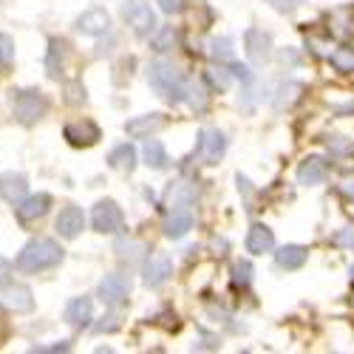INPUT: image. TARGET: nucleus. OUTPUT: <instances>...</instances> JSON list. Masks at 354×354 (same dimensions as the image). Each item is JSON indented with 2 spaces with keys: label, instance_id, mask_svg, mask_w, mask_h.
Listing matches in <instances>:
<instances>
[{
  "label": "nucleus",
  "instance_id": "f257e3e1",
  "mask_svg": "<svg viewBox=\"0 0 354 354\" xmlns=\"http://www.w3.org/2000/svg\"><path fill=\"white\" fill-rule=\"evenodd\" d=\"M63 261V247L54 239H32L17 255V267L23 272H43Z\"/></svg>",
  "mask_w": 354,
  "mask_h": 354
},
{
  "label": "nucleus",
  "instance_id": "f03ea898",
  "mask_svg": "<svg viewBox=\"0 0 354 354\" xmlns=\"http://www.w3.org/2000/svg\"><path fill=\"white\" fill-rule=\"evenodd\" d=\"M147 82H151L167 102H182L185 100V85L187 82H185L182 71L167 60H153L151 66H147Z\"/></svg>",
  "mask_w": 354,
  "mask_h": 354
},
{
  "label": "nucleus",
  "instance_id": "7ed1b4c3",
  "mask_svg": "<svg viewBox=\"0 0 354 354\" xmlns=\"http://www.w3.org/2000/svg\"><path fill=\"white\" fill-rule=\"evenodd\" d=\"M12 111L20 125H35L46 116L48 100L40 91H12Z\"/></svg>",
  "mask_w": 354,
  "mask_h": 354
},
{
  "label": "nucleus",
  "instance_id": "20e7f679",
  "mask_svg": "<svg viewBox=\"0 0 354 354\" xmlns=\"http://www.w3.org/2000/svg\"><path fill=\"white\" fill-rule=\"evenodd\" d=\"M122 17L125 23L133 28V35L139 37H151L156 32V12L151 9V3H145V0H128L122 6Z\"/></svg>",
  "mask_w": 354,
  "mask_h": 354
},
{
  "label": "nucleus",
  "instance_id": "39448f33",
  "mask_svg": "<svg viewBox=\"0 0 354 354\" xmlns=\"http://www.w3.org/2000/svg\"><path fill=\"white\" fill-rule=\"evenodd\" d=\"M227 153V139L218 128H204L198 133V145H196V159L201 165H218V159Z\"/></svg>",
  "mask_w": 354,
  "mask_h": 354
},
{
  "label": "nucleus",
  "instance_id": "423d86ee",
  "mask_svg": "<svg viewBox=\"0 0 354 354\" xmlns=\"http://www.w3.org/2000/svg\"><path fill=\"white\" fill-rule=\"evenodd\" d=\"M97 295H100V301H102L105 306H122V304H128L131 281H128L125 275H120V272H111V275H105V278L100 281Z\"/></svg>",
  "mask_w": 354,
  "mask_h": 354
},
{
  "label": "nucleus",
  "instance_id": "0eeeda50",
  "mask_svg": "<svg viewBox=\"0 0 354 354\" xmlns=\"http://www.w3.org/2000/svg\"><path fill=\"white\" fill-rule=\"evenodd\" d=\"M0 306L6 312L23 315V312H32L35 309V295L26 283H6L0 289Z\"/></svg>",
  "mask_w": 354,
  "mask_h": 354
},
{
  "label": "nucleus",
  "instance_id": "6e6552de",
  "mask_svg": "<svg viewBox=\"0 0 354 354\" xmlns=\"http://www.w3.org/2000/svg\"><path fill=\"white\" fill-rule=\"evenodd\" d=\"M122 207L116 201L111 198H102L97 201V207L91 213V224L97 232H116V230H122Z\"/></svg>",
  "mask_w": 354,
  "mask_h": 354
},
{
  "label": "nucleus",
  "instance_id": "1a4fd4ad",
  "mask_svg": "<svg viewBox=\"0 0 354 354\" xmlns=\"http://www.w3.org/2000/svg\"><path fill=\"white\" fill-rule=\"evenodd\" d=\"M170 275H173V258L170 255H165V252H156V255H151L147 258V263H145V286H151V289H159V286H165L167 281H170Z\"/></svg>",
  "mask_w": 354,
  "mask_h": 354
},
{
  "label": "nucleus",
  "instance_id": "9d476101",
  "mask_svg": "<svg viewBox=\"0 0 354 354\" xmlns=\"http://www.w3.org/2000/svg\"><path fill=\"white\" fill-rule=\"evenodd\" d=\"M244 46H247V57L255 66H263L272 54V35L263 32V28H250L244 35Z\"/></svg>",
  "mask_w": 354,
  "mask_h": 354
},
{
  "label": "nucleus",
  "instance_id": "9b49d317",
  "mask_svg": "<svg viewBox=\"0 0 354 354\" xmlns=\"http://www.w3.org/2000/svg\"><path fill=\"white\" fill-rule=\"evenodd\" d=\"M66 139L74 147H91V145H97L102 139V131L91 120H77V122H68L66 125Z\"/></svg>",
  "mask_w": 354,
  "mask_h": 354
},
{
  "label": "nucleus",
  "instance_id": "f8f14e48",
  "mask_svg": "<svg viewBox=\"0 0 354 354\" xmlns=\"http://www.w3.org/2000/svg\"><path fill=\"white\" fill-rule=\"evenodd\" d=\"M51 207V196L48 193H35V196H26L17 201V218L23 224H32L37 218H43Z\"/></svg>",
  "mask_w": 354,
  "mask_h": 354
},
{
  "label": "nucleus",
  "instance_id": "ddd939ff",
  "mask_svg": "<svg viewBox=\"0 0 354 354\" xmlns=\"http://www.w3.org/2000/svg\"><path fill=\"white\" fill-rule=\"evenodd\" d=\"M111 28V15L105 9H88L77 17V32L88 35V37H100Z\"/></svg>",
  "mask_w": 354,
  "mask_h": 354
},
{
  "label": "nucleus",
  "instance_id": "4468645a",
  "mask_svg": "<svg viewBox=\"0 0 354 354\" xmlns=\"http://www.w3.org/2000/svg\"><path fill=\"white\" fill-rule=\"evenodd\" d=\"M326 176H329V165L326 159H320V156H306L298 167V182L304 187H315V185H323L326 182Z\"/></svg>",
  "mask_w": 354,
  "mask_h": 354
},
{
  "label": "nucleus",
  "instance_id": "2eb2a0df",
  "mask_svg": "<svg viewBox=\"0 0 354 354\" xmlns=\"http://www.w3.org/2000/svg\"><path fill=\"white\" fill-rule=\"evenodd\" d=\"M162 230H165L167 239H185V235L193 230V213L185 210V207L170 210L167 218H165V224H162Z\"/></svg>",
  "mask_w": 354,
  "mask_h": 354
},
{
  "label": "nucleus",
  "instance_id": "dca6fc26",
  "mask_svg": "<svg viewBox=\"0 0 354 354\" xmlns=\"http://www.w3.org/2000/svg\"><path fill=\"white\" fill-rule=\"evenodd\" d=\"M247 250L252 255H263L275 250V232L267 224H252L247 232Z\"/></svg>",
  "mask_w": 354,
  "mask_h": 354
},
{
  "label": "nucleus",
  "instance_id": "f3484780",
  "mask_svg": "<svg viewBox=\"0 0 354 354\" xmlns=\"http://www.w3.org/2000/svg\"><path fill=\"white\" fill-rule=\"evenodd\" d=\"M82 227H85V216L80 207H74V204H68V207L60 210V216H57V232H60L63 239H77L82 232Z\"/></svg>",
  "mask_w": 354,
  "mask_h": 354
},
{
  "label": "nucleus",
  "instance_id": "a211bd4d",
  "mask_svg": "<svg viewBox=\"0 0 354 354\" xmlns=\"http://www.w3.org/2000/svg\"><path fill=\"white\" fill-rule=\"evenodd\" d=\"M66 320L71 323L74 329H82V326H88V323L94 320V304H91V298H71L68 301V306H66Z\"/></svg>",
  "mask_w": 354,
  "mask_h": 354
},
{
  "label": "nucleus",
  "instance_id": "6ab92c4d",
  "mask_svg": "<svg viewBox=\"0 0 354 354\" xmlns=\"http://www.w3.org/2000/svg\"><path fill=\"white\" fill-rule=\"evenodd\" d=\"M165 128V116L162 113H147V116H136L125 125L128 136H139V139H151V133Z\"/></svg>",
  "mask_w": 354,
  "mask_h": 354
},
{
  "label": "nucleus",
  "instance_id": "aec40b11",
  "mask_svg": "<svg viewBox=\"0 0 354 354\" xmlns=\"http://www.w3.org/2000/svg\"><path fill=\"white\" fill-rule=\"evenodd\" d=\"M28 182L23 173H3L0 176V196H3L9 204H17L20 198H26Z\"/></svg>",
  "mask_w": 354,
  "mask_h": 354
},
{
  "label": "nucleus",
  "instance_id": "412c9836",
  "mask_svg": "<svg viewBox=\"0 0 354 354\" xmlns=\"http://www.w3.org/2000/svg\"><path fill=\"white\" fill-rule=\"evenodd\" d=\"M306 247H301V244H286V247H281L278 252H275V263L281 270H301L304 263H306Z\"/></svg>",
  "mask_w": 354,
  "mask_h": 354
},
{
  "label": "nucleus",
  "instance_id": "4be33fe9",
  "mask_svg": "<svg viewBox=\"0 0 354 354\" xmlns=\"http://www.w3.org/2000/svg\"><path fill=\"white\" fill-rule=\"evenodd\" d=\"M108 165L120 173H133L136 170V147L133 145H116L113 151L108 153Z\"/></svg>",
  "mask_w": 354,
  "mask_h": 354
},
{
  "label": "nucleus",
  "instance_id": "5701e85b",
  "mask_svg": "<svg viewBox=\"0 0 354 354\" xmlns=\"http://www.w3.org/2000/svg\"><path fill=\"white\" fill-rule=\"evenodd\" d=\"M142 159L147 167H153V170H165L170 165V156L165 151V145L159 139H147L145 147H142Z\"/></svg>",
  "mask_w": 354,
  "mask_h": 354
},
{
  "label": "nucleus",
  "instance_id": "b1692460",
  "mask_svg": "<svg viewBox=\"0 0 354 354\" xmlns=\"http://www.w3.org/2000/svg\"><path fill=\"white\" fill-rule=\"evenodd\" d=\"M63 57H66V43L54 37V40L48 43V57H46V68H48L51 77H60V71H63Z\"/></svg>",
  "mask_w": 354,
  "mask_h": 354
},
{
  "label": "nucleus",
  "instance_id": "393cba45",
  "mask_svg": "<svg viewBox=\"0 0 354 354\" xmlns=\"http://www.w3.org/2000/svg\"><path fill=\"white\" fill-rule=\"evenodd\" d=\"M185 100L190 102V108H193V111H204V108H207V102H210L207 88H204L201 82H196V80L185 85Z\"/></svg>",
  "mask_w": 354,
  "mask_h": 354
},
{
  "label": "nucleus",
  "instance_id": "a878e982",
  "mask_svg": "<svg viewBox=\"0 0 354 354\" xmlns=\"http://www.w3.org/2000/svg\"><path fill=\"white\" fill-rule=\"evenodd\" d=\"M301 91H304L301 82H286V85H281V88H278L281 97H275V108H289V105H295V102L301 100Z\"/></svg>",
  "mask_w": 354,
  "mask_h": 354
},
{
  "label": "nucleus",
  "instance_id": "bb28decb",
  "mask_svg": "<svg viewBox=\"0 0 354 354\" xmlns=\"http://www.w3.org/2000/svg\"><path fill=\"white\" fill-rule=\"evenodd\" d=\"M142 252H145V244H139V241H128V239L116 241V258H120V261L136 263L142 258Z\"/></svg>",
  "mask_w": 354,
  "mask_h": 354
},
{
  "label": "nucleus",
  "instance_id": "cd10ccee",
  "mask_svg": "<svg viewBox=\"0 0 354 354\" xmlns=\"http://www.w3.org/2000/svg\"><path fill=\"white\" fill-rule=\"evenodd\" d=\"M252 283V263L250 261H235L232 263V286L247 289Z\"/></svg>",
  "mask_w": 354,
  "mask_h": 354
},
{
  "label": "nucleus",
  "instance_id": "c85d7f7f",
  "mask_svg": "<svg viewBox=\"0 0 354 354\" xmlns=\"http://www.w3.org/2000/svg\"><path fill=\"white\" fill-rule=\"evenodd\" d=\"M176 43H179V35H176L170 26H165V28H159V32H153L151 48H153V51H170Z\"/></svg>",
  "mask_w": 354,
  "mask_h": 354
},
{
  "label": "nucleus",
  "instance_id": "c756f323",
  "mask_svg": "<svg viewBox=\"0 0 354 354\" xmlns=\"http://www.w3.org/2000/svg\"><path fill=\"white\" fill-rule=\"evenodd\" d=\"M332 66H335V71H340V74H354V48H337L332 57Z\"/></svg>",
  "mask_w": 354,
  "mask_h": 354
},
{
  "label": "nucleus",
  "instance_id": "7c9ffc66",
  "mask_svg": "<svg viewBox=\"0 0 354 354\" xmlns=\"http://www.w3.org/2000/svg\"><path fill=\"white\" fill-rule=\"evenodd\" d=\"M210 57L218 63H230L232 60V40L230 37H213L210 40Z\"/></svg>",
  "mask_w": 354,
  "mask_h": 354
},
{
  "label": "nucleus",
  "instance_id": "2f4dec72",
  "mask_svg": "<svg viewBox=\"0 0 354 354\" xmlns=\"http://www.w3.org/2000/svg\"><path fill=\"white\" fill-rule=\"evenodd\" d=\"M12 63H15V43L9 35H0V71L12 68Z\"/></svg>",
  "mask_w": 354,
  "mask_h": 354
},
{
  "label": "nucleus",
  "instance_id": "473e14b6",
  "mask_svg": "<svg viewBox=\"0 0 354 354\" xmlns=\"http://www.w3.org/2000/svg\"><path fill=\"white\" fill-rule=\"evenodd\" d=\"M120 326H122L120 315H105L100 323H94V332H97V335H111V332H116Z\"/></svg>",
  "mask_w": 354,
  "mask_h": 354
},
{
  "label": "nucleus",
  "instance_id": "72a5a7b5",
  "mask_svg": "<svg viewBox=\"0 0 354 354\" xmlns=\"http://www.w3.org/2000/svg\"><path fill=\"white\" fill-rule=\"evenodd\" d=\"M332 241H335L337 247H348V250H354V227H343V230H337V232L332 235Z\"/></svg>",
  "mask_w": 354,
  "mask_h": 354
},
{
  "label": "nucleus",
  "instance_id": "f704fd0d",
  "mask_svg": "<svg viewBox=\"0 0 354 354\" xmlns=\"http://www.w3.org/2000/svg\"><path fill=\"white\" fill-rule=\"evenodd\" d=\"M165 15H182L187 9V0H156Z\"/></svg>",
  "mask_w": 354,
  "mask_h": 354
},
{
  "label": "nucleus",
  "instance_id": "c9c22d12",
  "mask_svg": "<svg viewBox=\"0 0 354 354\" xmlns=\"http://www.w3.org/2000/svg\"><path fill=\"white\" fill-rule=\"evenodd\" d=\"M210 82H213V88H218V91H224V88L230 85V71H224V68H210Z\"/></svg>",
  "mask_w": 354,
  "mask_h": 354
},
{
  "label": "nucleus",
  "instance_id": "e433bc0d",
  "mask_svg": "<svg viewBox=\"0 0 354 354\" xmlns=\"http://www.w3.org/2000/svg\"><path fill=\"white\" fill-rule=\"evenodd\" d=\"M267 3L275 9V12H281V15H289V12H295L298 9L304 0H267Z\"/></svg>",
  "mask_w": 354,
  "mask_h": 354
},
{
  "label": "nucleus",
  "instance_id": "4c0bfd02",
  "mask_svg": "<svg viewBox=\"0 0 354 354\" xmlns=\"http://www.w3.org/2000/svg\"><path fill=\"white\" fill-rule=\"evenodd\" d=\"M71 343L68 340H60V343H51V346H35L32 351H40V354H51V351H68Z\"/></svg>",
  "mask_w": 354,
  "mask_h": 354
},
{
  "label": "nucleus",
  "instance_id": "58836bf2",
  "mask_svg": "<svg viewBox=\"0 0 354 354\" xmlns=\"http://www.w3.org/2000/svg\"><path fill=\"white\" fill-rule=\"evenodd\" d=\"M230 71H232L235 77H239L241 82H252V71H250L247 66H239V63H232V66H230Z\"/></svg>",
  "mask_w": 354,
  "mask_h": 354
},
{
  "label": "nucleus",
  "instance_id": "ea45409f",
  "mask_svg": "<svg viewBox=\"0 0 354 354\" xmlns=\"http://www.w3.org/2000/svg\"><path fill=\"white\" fill-rule=\"evenodd\" d=\"M340 193H346L348 198H354V176H346V179L340 182Z\"/></svg>",
  "mask_w": 354,
  "mask_h": 354
},
{
  "label": "nucleus",
  "instance_id": "a19ab883",
  "mask_svg": "<svg viewBox=\"0 0 354 354\" xmlns=\"http://www.w3.org/2000/svg\"><path fill=\"white\" fill-rule=\"evenodd\" d=\"M9 272H12V263H9L3 255H0V283H3V281L9 278Z\"/></svg>",
  "mask_w": 354,
  "mask_h": 354
},
{
  "label": "nucleus",
  "instance_id": "79ce46f5",
  "mask_svg": "<svg viewBox=\"0 0 354 354\" xmlns=\"http://www.w3.org/2000/svg\"><path fill=\"white\" fill-rule=\"evenodd\" d=\"M351 278H354V263H351Z\"/></svg>",
  "mask_w": 354,
  "mask_h": 354
}]
</instances>
